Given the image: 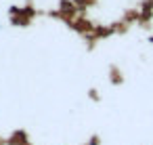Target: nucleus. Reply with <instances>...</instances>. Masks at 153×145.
I'll return each mask as SVG.
<instances>
[]
</instances>
